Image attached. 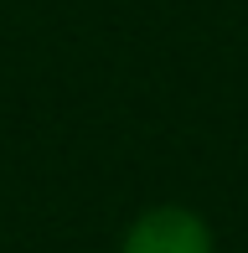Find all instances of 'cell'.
I'll list each match as a JSON object with an SVG mask.
<instances>
[{
  "label": "cell",
  "mask_w": 248,
  "mask_h": 253,
  "mask_svg": "<svg viewBox=\"0 0 248 253\" xmlns=\"http://www.w3.org/2000/svg\"><path fill=\"white\" fill-rule=\"evenodd\" d=\"M119 253H217V243H212V227L202 212L165 202V207H150V212H140L129 222Z\"/></svg>",
  "instance_id": "1"
}]
</instances>
